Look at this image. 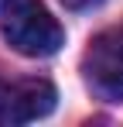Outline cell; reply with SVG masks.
<instances>
[{
  "label": "cell",
  "mask_w": 123,
  "mask_h": 127,
  "mask_svg": "<svg viewBox=\"0 0 123 127\" xmlns=\"http://www.w3.org/2000/svg\"><path fill=\"white\" fill-rule=\"evenodd\" d=\"M0 31L20 55H55L65 41L62 24L44 10L41 0H0Z\"/></svg>",
  "instance_id": "cell-1"
},
{
  "label": "cell",
  "mask_w": 123,
  "mask_h": 127,
  "mask_svg": "<svg viewBox=\"0 0 123 127\" xmlns=\"http://www.w3.org/2000/svg\"><path fill=\"white\" fill-rule=\"evenodd\" d=\"M55 86L41 76H27V79H0V124H31L41 120L55 110Z\"/></svg>",
  "instance_id": "cell-3"
},
{
  "label": "cell",
  "mask_w": 123,
  "mask_h": 127,
  "mask_svg": "<svg viewBox=\"0 0 123 127\" xmlns=\"http://www.w3.org/2000/svg\"><path fill=\"white\" fill-rule=\"evenodd\" d=\"M68 10H92L96 3H102V0H62Z\"/></svg>",
  "instance_id": "cell-4"
},
{
  "label": "cell",
  "mask_w": 123,
  "mask_h": 127,
  "mask_svg": "<svg viewBox=\"0 0 123 127\" xmlns=\"http://www.w3.org/2000/svg\"><path fill=\"white\" fill-rule=\"evenodd\" d=\"M82 69L99 100L120 103L123 100V28H109V31L96 34L82 59Z\"/></svg>",
  "instance_id": "cell-2"
}]
</instances>
